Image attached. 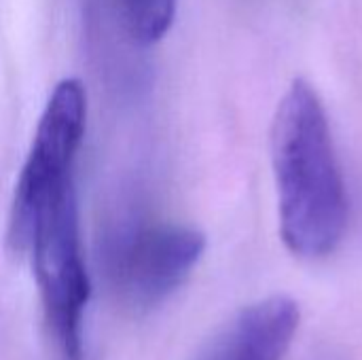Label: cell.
I'll use <instances>...</instances> for the list:
<instances>
[{"label":"cell","instance_id":"277c9868","mask_svg":"<svg viewBox=\"0 0 362 360\" xmlns=\"http://www.w3.org/2000/svg\"><path fill=\"white\" fill-rule=\"evenodd\" d=\"M299 327L291 297H269L242 310L199 360H282Z\"/></svg>","mask_w":362,"mask_h":360},{"label":"cell","instance_id":"7a4b0ae2","mask_svg":"<svg viewBox=\"0 0 362 360\" xmlns=\"http://www.w3.org/2000/svg\"><path fill=\"white\" fill-rule=\"evenodd\" d=\"M272 163L286 248L303 259L331 255L348 227L346 182L327 110L316 89L301 79L276 108Z\"/></svg>","mask_w":362,"mask_h":360},{"label":"cell","instance_id":"5b68a950","mask_svg":"<svg viewBox=\"0 0 362 360\" xmlns=\"http://www.w3.org/2000/svg\"><path fill=\"white\" fill-rule=\"evenodd\" d=\"M106 4L123 34L132 42L148 47L170 30L178 0H106Z\"/></svg>","mask_w":362,"mask_h":360},{"label":"cell","instance_id":"6da1fadb","mask_svg":"<svg viewBox=\"0 0 362 360\" xmlns=\"http://www.w3.org/2000/svg\"><path fill=\"white\" fill-rule=\"evenodd\" d=\"M76 157L78 149L70 140L36 134L8 214V244L30 259L42 314L62 360H83L91 297L74 187Z\"/></svg>","mask_w":362,"mask_h":360},{"label":"cell","instance_id":"3957f363","mask_svg":"<svg viewBox=\"0 0 362 360\" xmlns=\"http://www.w3.org/2000/svg\"><path fill=\"white\" fill-rule=\"evenodd\" d=\"M204 250L206 238L193 227L125 216L100 236L98 267L121 306L148 312L187 282Z\"/></svg>","mask_w":362,"mask_h":360}]
</instances>
